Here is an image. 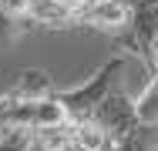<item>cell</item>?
<instances>
[{
	"instance_id": "6da1fadb",
	"label": "cell",
	"mask_w": 158,
	"mask_h": 151,
	"mask_svg": "<svg viewBox=\"0 0 158 151\" xmlns=\"http://www.w3.org/2000/svg\"><path fill=\"white\" fill-rule=\"evenodd\" d=\"M125 64H128V54H114V57L104 60V67L98 71L88 84H81V88H74V91H57V97H61V104H64V111H67V118H71V124L91 118V114L98 111V104L104 101V94H108L111 88H118V77H121Z\"/></svg>"
},
{
	"instance_id": "7a4b0ae2",
	"label": "cell",
	"mask_w": 158,
	"mask_h": 151,
	"mask_svg": "<svg viewBox=\"0 0 158 151\" xmlns=\"http://www.w3.org/2000/svg\"><path fill=\"white\" fill-rule=\"evenodd\" d=\"M74 24L104 30V34H128V27H131V0H88L74 14Z\"/></svg>"
},
{
	"instance_id": "3957f363",
	"label": "cell",
	"mask_w": 158,
	"mask_h": 151,
	"mask_svg": "<svg viewBox=\"0 0 158 151\" xmlns=\"http://www.w3.org/2000/svg\"><path fill=\"white\" fill-rule=\"evenodd\" d=\"M71 145L77 151H104L111 145V134L94 118H84V121H74L71 124Z\"/></svg>"
},
{
	"instance_id": "277c9868",
	"label": "cell",
	"mask_w": 158,
	"mask_h": 151,
	"mask_svg": "<svg viewBox=\"0 0 158 151\" xmlns=\"http://www.w3.org/2000/svg\"><path fill=\"white\" fill-rule=\"evenodd\" d=\"M135 104V118L141 131H158V74H152V81L145 84V91L138 97H131Z\"/></svg>"
},
{
	"instance_id": "5b68a950",
	"label": "cell",
	"mask_w": 158,
	"mask_h": 151,
	"mask_svg": "<svg viewBox=\"0 0 158 151\" xmlns=\"http://www.w3.org/2000/svg\"><path fill=\"white\" fill-rule=\"evenodd\" d=\"M51 3H57V7H61V10H67V14H77L88 0H51Z\"/></svg>"
},
{
	"instance_id": "8992f818",
	"label": "cell",
	"mask_w": 158,
	"mask_h": 151,
	"mask_svg": "<svg viewBox=\"0 0 158 151\" xmlns=\"http://www.w3.org/2000/svg\"><path fill=\"white\" fill-rule=\"evenodd\" d=\"M31 151H47V148H37V145H34ZM54 151H77V148H74V145H67V148H54Z\"/></svg>"
},
{
	"instance_id": "52a82bcc",
	"label": "cell",
	"mask_w": 158,
	"mask_h": 151,
	"mask_svg": "<svg viewBox=\"0 0 158 151\" xmlns=\"http://www.w3.org/2000/svg\"><path fill=\"white\" fill-rule=\"evenodd\" d=\"M104 151H128V148H121V145H108Z\"/></svg>"
},
{
	"instance_id": "ba28073f",
	"label": "cell",
	"mask_w": 158,
	"mask_h": 151,
	"mask_svg": "<svg viewBox=\"0 0 158 151\" xmlns=\"http://www.w3.org/2000/svg\"><path fill=\"white\" fill-rule=\"evenodd\" d=\"M138 151H158V145H145V148H138Z\"/></svg>"
}]
</instances>
